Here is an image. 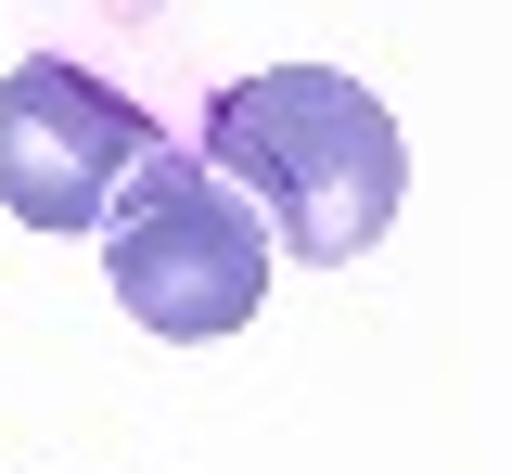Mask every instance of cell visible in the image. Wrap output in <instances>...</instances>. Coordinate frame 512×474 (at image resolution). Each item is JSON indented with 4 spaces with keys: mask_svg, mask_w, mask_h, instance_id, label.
Listing matches in <instances>:
<instances>
[{
    "mask_svg": "<svg viewBox=\"0 0 512 474\" xmlns=\"http://www.w3.org/2000/svg\"><path fill=\"white\" fill-rule=\"evenodd\" d=\"M205 167L295 244L308 270H359L397 205H410V141L346 65H256L205 103Z\"/></svg>",
    "mask_w": 512,
    "mask_h": 474,
    "instance_id": "cell-1",
    "label": "cell"
},
{
    "mask_svg": "<svg viewBox=\"0 0 512 474\" xmlns=\"http://www.w3.org/2000/svg\"><path fill=\"white\" fill-rule=\"evenodd\" d=\"M167 154V129L103 90L90 65H13L0 77V205L26 231H116V205L141 193V167Z\"/></svg>",
    "mask_w": 512,
    "mask_h": 474,
    "instance_id": "cell-3",
    "label": "cell"
},
{
    "mask_svg": "<svg viewBox=\"0 0 512 474\" xmlns=\"http://www.w3.org/2000/svg\"><path fill=\"white\" fill-rule=\"evenodd\" d=\"M103 282H116V308L141 334L218 346V334H244L256 295H269V218L205 154H154L141 193L116 205V231H103Z\"/></svg>",
    "mask_w": 512,
    "mask_h": 474,
    "instance_id": "cell-2",
    "label": "cell"
}]
</instances>
